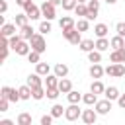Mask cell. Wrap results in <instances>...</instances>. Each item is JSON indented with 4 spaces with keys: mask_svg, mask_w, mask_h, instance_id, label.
Segmentation results:
<instances>
[{
    "mask_svg": "<svg viewBox=\"0 0 125 125\" xmlns=\"http://www.w3.org/2000/svg\"><path fill=\"white\" fill-rule=\"evenodd\" d=\"M105 74L115 76V78H121V76H125V66H123L121 62H113V64H109V66L105 68Z\"/></svg>",
    "mask_w": 125,
    "mask_h": 125,
    "instance_id": "obj_1",
    "label": "cell"
},
{
    "mask_svg": "<svg viewBox=\"0 0 125 125\" xmlns=\"http://www.w3.org/2000/svg\"><path fill=\"white\" fill-rule=\"evenodd\" d=\"M62 35L72 43V45H80V31L78 29H74V27H68V29H62Z\"/></svg>",
    "mask_w": 125,
    "mask_h": 125,
    "instance_id": "obj_2",
    "label": "cell"
},
{
    "mask_svg": "<svg viewBox=\"0 0 125 125\" xmlns=\"http://www.w3.org/2000/svg\"><path fill=\"white\" fill-rule=\"evenodd\" d=\"M0 96L6 98V100H10V102H18V100H21V98H20V90L8 88V86H4V88L0 90Z\"/></svg>",
    "mask_w": 125,
    "mask_h": 125,
    "instance_id": "obj_3",
    "label": "cell"
},
{
    "mask_svg": "<svg viewBox=\"0 0 125 125\" xmlns=\"http://www.w3.org/2000/svg\"><path fill=\"white\" fill-rule=\"evenodd\" d=\"M31 49L33 51H37V53H43L45 49H47V45H45V39H43V35H33L31 39Z\"/></svg>",
    "mask_w": 125,
    "mask_h": 125,
    "instance_id": "obj_4",
    "label": "cell"
},
{
    "mask_svg": "<svg viewBox=\"0 0 125 125\" xmlns=\"http://www.w3.org/2000/svg\"><path fill=\"white\" fill-rule=\"evenodd\" d=\"M80 115H82V111L78 109V105H76V104H70V105L64 109V117H66L68 121H76Z\"/></svg>",
    "mask_w": 125,
    "mask_h": 125,
    "instance_id": "obj_5",
    "label": "cell"
},
{
    "mask_svg": "<svg viewBox=\"0 0 125 125\" xmlns=\"http://www.w3.org/2000/svg\"><path fill=\"white\" fill-rule=\"evenodd\" d=\"M98 10H100V0H88V16H86V20H94L98 16Z\"/></svg>",
    "mask_w": 125,
    "mask_h": 125,
    "instance_id": "obj_6",
    "label": "cell"
},
{
    "mask_svg": "<svg viewBox=\"0 0 125 125\" xmlns=\"http://www.w3.org/2000/svg\"><path fill=\"white\" fill-rule=\"evenodd\" d=\"M41 14H43V18H47V20L51 21V20L55 18V6H53V4L47 0V2L41 6Z\"/></svg>",
    "mask_w": 125,
    "mask_h": 125,
    "instance_id": "obj_7",
    "label": "cell"
},
{
    "mask_svg": "<svg viewBox=\"0 0 125 125\" xmlns=\"http://www.w3.org/2000/svg\"><path fill=\"white\" fill-rule=\"evenodd\" d=\"M111 109V100H102V102H96V111L98 113H102V115H105L107 111Z\"/></svg>",
    "mask_w": 125,
    "mask_h": 125,
    "instance_id": "obj_8",
    "label": "cell"
},
{
    "mask_svg": "<svg viewBox=\"0 0 125 125\" xmlns=\"http://www.w3.org/2000/svg\"><path fill=\"white\" fill-rule=\"evenodd\" d=\"M80 117H82V121H84V123H88V125H92V123H96V117H98V111H94V109H84Z\"/></svg>",
    "mask_w": 125,
    "mask_h": 125,
    "instance_id": "obj_9",
    "label": "cell"
},
{
    "mask_svg": "<svg viewBox=\"0 0 125 125\" xmlns=\"http://www.w3.org/2000/svg\"><path fill=\"white\" fill-rule=\"evenodd\" d=\"M109 61H111V62H125V47L113 49V53L109 55Z\"/></svg>",
    "mask_w": 125,
    "mask_h": 125,
    "instance_id": "obj_10",
    "label": "cell"
},
{
    "mask_svg": "<svg viewBox=\"0 0 125 125\" xmlns=\"http://www.w3.org/2000/svg\"><path fill=\"white\" fill-rule=\"evenodd\" d=\"M25 14L29 16V20H37V18H41V16H43V14H41V10H39L37 6H33V4L25 6Z\"/></svg>",
    "mask_w": 125,
    "mask_h": 125,
    "instance_id": "obj_11",
    "label": "cell"
},
{
    "mask_svg": "<svg viewBox=\"0 0 125 125\" xmlns=\"http://www.w3.org/2000/svg\"><path fill=\"white\" fill-rule=\"evenodd\" d=\"M27 86H31V88H37V86H41V74H39V72H35V74H29V76H27Z\"/></svg>",
    "mask_w": 125,
    "mask_h": 125,
    "instance_id": "obj_12",
    "label": "cell"
},
{
    "mask_svg": "<svg viewBox=\"0 0 125 125\" xmlns=\"http://www.w3.org/2000/svg\"><path fill=\"white\" fill-rule=\"evenodd\" d=\"M59 90H61V94H68V92L72 90V84H70V80H66V78H61V80H59Z\"/></svg>",
    "mask_w": 125,
    "mask_h": 125,
    "instance_id": "obj_13",
    "label": "cell"
},
{
    "mask_svg": "<svg viewBox=\"0 0 125 125\" xmlns=\"http://www.w3.org/2000/svg\"><path fill=\"white\" fill-rule=\"evenodd\" d=\"M29 47H31V45H27L25 39H21V41L18 43V47H16V53H18V55H29Z\"/></svg>",
    "mask_w": 125,
    "mask_h": 125,
    "instance_id": "obj_14",
    "label": "cell"
},
{
    "mask_svg": "<svg viewBox=\"0 0 125 125\" xmlns=\"http://www.w3.org/2000/svg\"><path fill=\"white\" fill-rule=\"evenodd\" d=\"M2 35H4V37H12V35H16V25H12V23H4V25H2Z\"/></svg>",
    "mask_w": 125,
    "mask_h": 125,
    "instance_id": "obj_15",
    "label": "cell"
},
{
    "mask_svg": "<svg viewBox=\"0 0 125 125\" xmlns=\"http://www.w3.org/2000/svg\"><path fill=\"white\" fill-rule=\"evenodd\" d=\"M104 72H105V70H104L98 62H94V64L90 66V74H92L94 78H102V74H104Z\"/></svg>",
    "mask_w": 125,
    "mask_h": 125,
    "instance_id": "obj_16",
    "label": "cell"
},
{
    "mask_svg": "<svg viewBox=\"0 0 125 125\" xmlns=\"http://www.w3.org/2000/svg\"><path fill=\"white\" fill-rule=\"evenodd\" d=\"M94 47H96V43H94L92 39H84V41H80V49H82V51H86V53L94 51Z\"/></svg>",
    "mask_w": 125,
    "mask_h": 125,
    "instance_id": "obj_17",
    "label": "cell"
},
{
    "mask_svg": "<svg viewBox=\"0 0 125 125\" xmlns=\"http://www.w3.org/2000/svg\"><path fill=\"white\" fill-rule=\"evenodd\" d=\"M55 74H57L59 78H64V76L68 74V66H66V64H62V62H61V64H57V66H55Z\"/></svg>",
    "mask_w": 125,
    "mask_h": 125,
    "instance_id": "obj_18",
    "label": "cell"
},
{
    "mask_svg": "<svg viewBox=\"0 0 125 125\" xmlns=\"http://www.w3.org/2000/svg\"><path fill=\"white\" fill-rule=\"evenodd\" d=\"M109 45H111V41H107L105 37H100V39L96 41V49H98V51H105Z\"/></svg>",
    "mask_w": 125,
    "mask_h": 125,
    "instance_id": "obj_19",
    "label": "cell"
},
{
    "mask_svg": "<svg viewBox=\"0 0 125 125\" xmlns=\"http://www.w3.org/2000/svg\"><path fill=\"white\" fill-rule=\"evenodd\" d=\"M47 92L43 90V86H37V88H31V98L33 100H41L43 96H45Z\"/></svg>",
    "mask_w": 125,
    "mask_h": 125,
    "instance_id": "obj_20",
    "label": "cell"
},
{
    "mask_svg": "<svg viewBox=\"0 0 125 125\" xmlns=\"http://www.w3.org/2000/svg\"><path fill=\"white\" fill-rule=\"evenodd\" d=\"M74 12H76V16H88V6H84V2H78L76 4V8H74Z\"/></svg>",
    "mask_w": 125,
    "mask_h": 125,
    "instance_id": "obj_21",
    "label": "cell"
},
{
    "mask_svg": "<svg viewBox=\"0 0 125 125\" xmlns=\"http://www.w3.org/2000/svg\"><path fill=\"white\" fill-rule=\"evenodd\" d=\"M94 33H96L98 37H105V33H107V25H105V23H98V25L94 27Z\"/></svg>",
    "mask_w": 125,
    "mask_h": 125,
    "instance_id": "obj_22",
    "label": "cell"
},
{
    "mask_svg": "<svg viewBox=\"0 0 125 125\" xmlns=\"http://www.w3.org/2000/svg\"><path fill=\"white\" fill-rule=\"evenodd\" d=\"M59 76L55 74V76H49L47 74V78H45V84H47V88H59V80H57Z\"/></svg>",
    "mask_w": 125,
    "mask_h": 125,
    "instance_id": "obj_23",
    "label": "cell"
},
{
    "mask_svg": "<svg viewBox=\"0 0 125 125\" xmlns=\"http://www.w3.org/2000/svg\"><path fill=\"white\" fill-rule=\"evenodd\" d=\"M104 94H105L107 100H117V98H119V92H117V88H113V86H111V88H105Z\"/></svg>",
    "mask_w": 125,
    "mask_h": 125,
    "instance_id": "obj_24",
    "label": "cell"
},
{
    "mask_svg": "<svg viewBox=\"0 0 125 125\" xmlns=\"http://www.w3.org/2000/svg\"><path fill=\"white\" fill-rule=\"evenodd\" d=\"M98 94H94V92H90V94H84L82 96V102L84 104H88V105H92V104H96L98 102V98H96Z\"/></svg>",
    "mask_w": 125,
    "mask_h": 125,
    "instance_id": "obj_25",
    "label": "cell"
},
{
    "mask_svg": "<svg viewBox=\"0 0 125 125\" xmlns=\"http://www.w3.org/2000/svg\"><path fill=\"white\" fill-rule=\"evenodd\" d=\"M18 125H31V115L29 113H20L18 115Z\"/></svg>",
    "mask_w": 125,
    "mask_h": 125,
    "instance_id": "obj_26",
    "label": "cell"
},
{
    "mask_svg": "<svg viewBox=\"0 0 125 125\" xmlns=\"http://www.w3.org/2000/svg\"><path fill=\"white\" fill-rule=\"evenodd\" d=\"M20 35H21V39H31V37H33L35 33H33V29H31L29 25H23V27H21V33H20Z\"/></svg>",
    "mask_w": 125,
    "mask_h": 125,
    "instance_id": "obj_27",
    "label": "cell"
},
{
    "mask_svg": "<svg viewBox=\"0 0 125 125\" xmlns=\"http://www.w3.org/2000/svg\"><path fill=\"white\" fill-rule=\"evenodd\" d=\"M20 98L21 100H29L31 98V86H21L20 88Z\"/></svg>",
    "mask_w": 125,
    "mask_h": 125,
    "instance_id": "obj_28",
    "label": "cell"
},
{
    "mask_svg": "<svg viewBox=\"0 0 125 125\" xmlns=\"http://www.w3.org/2000/svg\"><path fill=\"white\" fill-rule=\"evenodd\" d=\"M66 98H68V102H70V104H76V102H80V100H82L80 92H74V90H70V92L66 94Z\"/></svg>",
    "mask_w": 125,
    "mask_h": 125,
    "instance_id": "obj_29",
    "label": "cell"
},
{
    "mask_svg": "<svg viewBox=\"0 0 125 125\" xmlns=\"http://www.w3.org/2000/svg\"><path fill=\"white\" fill-rule=\"evenodd\" d=\"M27 14H18L16 16V25H20V27H23V25H27Z\"/></svg>",
    "mask_w": 125,
    "mask_h": 125,
    "instance_id": "obj_30",
    "label": "cell"
},
{
    "mask_svg": "<svg viewBox=\"0 0 125 125\" xmlns=\"http://www.w3.org/2000/svg\"><path fill=\"white\" fill-rule=\"evenodd\" d=\"M61 27H62V29H68V27H74V21H72V18H68V16H64V18H61Z\"/></svg>",
    "mask_w": 125,
    "mask_h": 125,
    "instance_id": "obj_31",
    "label": "cell"
},
{
    "mask_svg": "<svg viewBox=\"0 0 125 125\" xmlns=\"http://www.w3.org/2000/svg\"><path fill=\"white\" fill-rule=\"evenodd\" d=\"M111 47H113V49H121V47H125L123 37H121V35H115V37L111 39Z\"/></svg>",
    "mask_w": 125,
    "mask_h": 125,
    "instance_id": "obj_32",
    "label": "cell"
},
{
    "mask_svg": "<svg viewBox=\"0 0 125 125\" xmlns=\"http://www.w3.org/2000/svg\"><path fill=\"white\" fill-rule=\"evenodd\" d=\"M35 72H39L41 76H47V74H49V64H45V62H37Z\"/></svg>",
    "mask_w": 125,
    "mask_h": 125,
    "instance_id": "obj_33",
    "label": "cell"
},
{
    "mask_svg": "<svg viewBox=\"0 0 125 125\" xmlns=\"http://www.w3.org/2000/svg\"><path fill=\"white\" fill-rule=\"evenodd\" d=\"M94 94H102V92H105V88H104V84L100 82V80H96V82H92V88H90Z\"/></svg>",
    "mask_w": 125,
    "mask_h": 125,
    "instance_id": "obj_34",
    "label": "cell"
},
{
    "mask_svg": "<svg viewBox=\"0 0 125 125\" xmlns=\"http://www.w3.org/2000/svg\"><path fill=\"white\" fill-rule=\"evenodd\" d=\"M88 59H90V62H100L102 61V55H100V51H90L88 53Z\"/></svg>",
    "mask_w": 125,
    "mask_h": 125,
    "instance_id": "obj_35",
    "label": "cell"
},
{
    "mask_svg": "<svg viewBox=\"0 0 125 125\" xmlns=\"http://www.w3.org/2000/svg\"><path fill=\"white\" fill-rule=\"evenodd\" d=\"M62 111H64V107H62V105H59V104L51 107V115H53V117H61V115H62Z\"/></svg>",
    "mask_w": 125,
    "mask_h": 125,
    "instance_id": "obj_36",
    "label": "cell"
},
{
    "mask_svg": "<svg viewBox=\"0 0 125 125\" xmlns=\"http://www.w3.org/2000/svg\"><path fill=\"white\" fill-rule=\"evenodd\" d=\"M59 94H61V90H59V88H47V98H49V100L59 98Z\"/></svg>",
    "mask_w": 125,
    "mask_h": 125,
    "instance_id": "obj_37",
    "label": "cell"
},
{
    "mask_svg": "<svg viewBox=\"0 0 125 125\" xmlns=\"http://www.w3.org/2000/svg\"><path fill=\"white\" fill-rule=\"evenodd\" d=\"M8 41H10V47H12V49H16V47H18V43L21 41V35H12V37H8Z\"/></svg>",
    "mask_w": 125,
    "mask_h": 125,
    "instance_id": "obj_38",
    "label": "cell"
},
{
    "mask_svg": "<svg viewBox=\"0 0 125 125\" xmlns=\"http://www.w3.org/2000/svg\"><path fill=\"white\" fill-rule=\"evenodd\" d=\"M76 2L78 0H62V8L64 10H74L76 8Z\"/></svg>",
    "mask_w": 125,
    "mask_h": 125,
    "instance_id": "obj_39",
    "label": "cell"
},
{
    "mask_svg": "<svg viewBox=\"0 0 125 125\" xmlns=\"http://www.w3.org/2000/svg\"><path fill=\"white\" fill-rule=\"evenodd\" d=\"M76 29H78V31H86V29H88V20H78Z\"/></svg>",
    "mask_w": 125,
    "mask_h": 125,
    "instance_id": "obj_40",
    "label": "cell"
},
{
    "mask_svg": "<svg viewBox=\"0 0 125 125\" xmlns=\"http://www.w3.org/2000/svg\"><path fill=\"white\" fill-rule=\"evenodd\" d=\"M39 31H41V33H43V35H45V33H49V31H51V23H49V20H47V21H43V23H41V25H39Z\"/></svg>",
    "mask_w": 125,
    "mask_h": 125,
    "instance_id": "obj_41",
    "label": "cell"
},
{
    "mask_svg": "<svg viewBox=\"0 0 125 125\" xmlns=\"http://www.w3.org/2000/svg\"><path fill=\"white\" fill-rule=\"evenodd\" d=\"M39 55L41 53H37V51H29V55H27L29 62H39Z\"/></svg>",
    "mask_w": 125,
    "mask_h": 125,
    "instance_id": "obj_42",
    "label": "cell"
},
{
    "mask_svg": "<svg viewBox=\"0 0 125 125\" xmlns=\"http://www.w3.org/2000/svg\"><path fill=\"white\" fill-rule=\"evenodd\" d=\"M115 29H117V35L125 37V23H123V21H119V23L115 25Z\"/></svg>",
    "mask_w": 125,
    "mask_h": 125,
    "instance_id": "obj_43",
    "label": "cell"
},
{
    "mask_svg": "<svg viewBox=\"0 0 125 125\" xmlns=\"http://www.w3.org/2000/svg\"><path fill=\"white\" fill-rule=\"evenodd\" d=\"M8 102H10V100H6V98L0 96V111H6V109H8Z\"/></svg>",
    "mask_w": 125,
    "mask_h": 125,
    "instance_id": "obj_44",
    "label": "cell"
},
{
    "mask_svg": "<svg viewBox=\"0 0 125 125\" xmlns=\"http://www.w3.org/2000/svg\"><path fill=\"white\" fill-rule=\"evenodd\" d=\"M53 123V115H43L41 117V125H51Z\"/></svg>",
    "mask_w": 125,
    "mask_h": 125,
    "instance_id": "obj_45",
    "label": "cell"
},
{
    "mask_svg": "<svg viewBox=\"0 0 125 125\" xmlns=\"http://www.w3.org/2000/svg\"><path fill=\"white\" fill-rule=\"evenodd\" d=\"M16 4H18V6H23V8H25V6H29V4H31V0H16Z\"/></svg>",
    "mask_w": 125,
    "mask_h": 125,
    "instance_id": "obj_46",
    "label": "cell"
},
{
    "mask_svg": "<svg viewBox=\"0 0 125 125\" xmlns=\"http://www.w3.org/2000/svg\"><path fill=\"white\" fill-rule=\"evenodd\" d=\"M117 104H119V107H123V109H125V94L117 98Z\"/></svg>",
    "mask_w": 125,
    "mask_h": 125,
    "instance_id": "obj_47",
    "label": "cell"
},
{
    "mask_svg": "<svg viewBox=\"0 0 125 125\" xmlns=\"http://www.w3.org/2000/svg\"><path fill=\"white\" fill-rule=\"evenodd\" d=\"M6 10H8V4H6V0H0V12L4 14Z\"/></svg>",
    "mask_w": 125,
    "mask_h": 125,
    "instance_id": "obj_48",
    "label": "cell"
},
{
    "mask_svg": "<svg viewBox=\"0 0 125 125\" xmlns=\"http://www.w3.org/2000/svg\"><path fill=\"white\" fill-rule=\"evenodd\" d=\"M0 125H14L10 119H4V121H0Z\"/></svg>",
    "mask_w": 125,
    "mask_h": 125,
    "instance_id": "obj_49",
    "label": "cell"
},
{
    "mask_svg": "<svg viewBox=\"0 0 125 125\" xmlns=\"http://www.w3.org/2000/svg\"><path fill=\"white\" fill-rule=\"evenodd\" d=\"M53 6H59V4H62V0H49Z\"/></svg>",
    "mask_w": 125,
    "mask_h": 125,
    "instance_id": "obj_50",
    "label": "cell"
},
{
    "mask_svg": "<svg viewBox=\"0 0 125 125\" xmlns=\"http://www.w3.org/2000/svg\"><path fill=\"white\" fill-rule=\"evenodd\" d=\"M105 2H107V4H115L117 0H105Z\"/></svg>",
    "mask_w": 125,
    "mask_h": 125,
    "instance_id": "obj_51",
    "label": "cell"
},
{
    "mask_svg": "<svg viewBox=\"0 0 125 125\" xmlns=\"http://www.w3.org/2000/svg\"><path fill=\"white\" fill-rule=\"evenodd\" d=\"M78 2H86V0H78Z\"/></svg>",
    "mask_w": 125,
    "mask_h": 125,
    "instance_id": "obj_52",
    "label": "cell"
}]
</instances>
